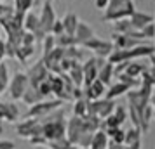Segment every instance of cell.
<instances>
[{
    "instance_id": "cb8c5ba5",
    "label": "cell",
    "mask_w": 155,
    "mask_h": 149,
    "mask_svg": "<svg viewBox=\"0 0 155 149\" xmlns=\"http://www.w3.org/2000/svg\"><path fill=\"white\" fill-rule=\"evenodd\" d=\"M23 29L25 31H31L35 33L38 29V14H35L33 11L25 12V19H23Z\"/></svg>"
},
{
    "instance_id": "f907efd6",
    "label": "cell",
    "mask_w": 155,
    "mask_h": 149,
    "mask_svg": "<svg viewBox=\"0 0 155 149\" xmlns=\"http://www.w3.org/2000/svg\"><path fill=\"white\" fill-rule=\"evenodd\" d=\"M4 7H5V5H4V4H0V17H2V14H4Z\"/></svg>"
},
{
    "instance_id": "c3c4849f",
    "label": "cell",
    "mask_w": 155,
    "mask_h": 149,
    "mask_svg": "<svg viewBox=\"0 0 155 149\" xmlns=\"http://www.w3.org/2000/svg\"><path fill=\"white\" fill-rule=\"evenodd\" d=\"M126 149H141V142H134V144H129V146H126Z\"/></svg>"
},
{
    "instance_id": "f546056e",
    "label": "cell",
    "mask_w": 155,
    "mask_h": 149,
    "mask_svg": "<svg viewBox=\"0 0 155 149\" xmlns=\"http://www.w3.org/2000/svg\"><path fill=\"white\" fill-rule=\"evenodd\" d=\"M141 137H143V132L138 127L127 128L126 139H124V146H129V144H134V142H141Z\"/></svg>"
},
{
    "instance_id": "681fc988",
    "label": "cell",
    "mask_w": 155,
    "mask_h": 149,
    "mask_svg": "<svg viewBox=\"0 0 155 149\" xmlns=\"http://www.w3.org/2000/svg\"><path fill=\"white\" fill-rule=\"evenodd\" d=\"M150 104H152V109H153V120H155V94H152V97H150Z\"/></svg>"
},
{
    "instance_id": "4316f807",
    "label": "cell",
    "mask_w": 155,
    "mask_h": 149,
    "mask_svg": "<svg viewBox=\"0 0 155 149\" xmlns=\"http://www.w3.org/2000/svg\"><path fill=\"white\" fill-rule=\"evenodd\" d=\"M33 54H35V45H19L16 50V59H19L23 64H26Z\"/></svg>"
},
{
    "instance_id": "d6986e66",
    "label": "cell",
    "mask_w": 155,
    "mask_h": 149,
    "mask_svg": "<svg viewBox=\"0 0 155 149\" xmlns=\"http://www.w3.org/2000/svg\"><path fill=\"white\" fill-rule=\"evenodd\" d=\"M108 144H110V139H108V135L103 128H99L96 130L94 134H92V139H91V144H89V147L91 149H106L108 147Z\"/></svg>"
},
{
    "instance_id": "3957f363",
    "label": "cell",
    "mask_w": 155,
    "mask_h": 149,
    "mask_svg": "<svg viewBox=\"0 0 155 149\" xmlns=\"http://www.w3.org/2000/svg\"><path fill=\"white\" fill-rule=\"evenodd\" d=\"M56 19L58 17H56V11L52 7V2L51 0H44L42 11H40V16H38V29L33 33L37 38V42H42L44 36L49 35Z\"/></svg>"
},
{
    "instance_id": "5bb4252c",
    "label": "cell",
    "mask_w": 155,
    "mask_h": 149,
    "mask_svg": "<svg viewBox=\"0 0 155 149\" xmlns=\"http://www.w3.org/2000/svg\"><path fill=\"white\" fill-rule=\"evenodd\" d=\"M112 43L115 49H133L140 43H145V40H140L133 36L131 33H126V35H120V33H113L112 35Z\"/></svg>"
},
{
    "instance_id": "ee69618b",
    "label": "cell",
    "mask_w": 155,
    "mask_h": 149,
    "mask_svg": "<svg viewBox=\"0 0 155 149\" xmlns=\"http://www.w3.org/2000/svg\"><path fill=\"white\" fill-rule=\"evenodd\" d=\"M14 142L7 141V139H0V149H14Z\"/></svg>"
},
{
    "instance_id": "4dcf8cb0",
    "label": "cell",
    "mask_w": 155,
    "mask_h": 149,
    "mask_svg": "<svg viewBox=\"0 0 155 149\" xmlns=\"http://www.w3.org/2000/svg\"><path fill=\"white\" fill-rule=\"evenodd\" d=\"M134 31L133 24L129 21V17L126 19H119V21H113V33H120V35H126V33H131Z\"/></svg>"
},
{
    "instance_id": "484cf974",
    "label": "cell",
    "mask_w": 155,
    "mask_h": 149,
    "mask_svg": "<svg viewBox=\"0 0 155 149\" xmlns=\"http://www.w3.org/2000/svg\"><path fill=\"white\" fill-rule=\"evenodd\" d=\"M106 135L110 142H115V144H124V139H126V130L122 127H115V128H105Z\"/></svg>"
},
{
    "instance_id": "e0dca14e",
    "label": "cell",
    "mask_w": 155,
    "mask_h": 149,
    "mask_svg": "<svg viewBox=\"0 0 155 149\" xmlns=\"http://www.w3.org/2000/svg\"><path fill=\"white\" fill-rule=\"evenodd\" d=\"M73 36H75V42H77V45H82L84 42H87L89 38H92V36H96V33H94V29L87 24V23L84 21H78L77 24V29H75V33H73Z\"/></svg>"
},
{
    "instance_id": "f1b7e54d",
    "label": "cell",
    "mask_w": 155,
    "mask_h": 149,
    "mask_svg": "<svg viewBox=\"0 0 155 149\" xmlns=\"http://www.w3.org/2000/svg\"><path fill=\"white\" fill-rule=\"evenodd\" d=\"M45 146L51 147V149H77L75 144H71V142L66 139V135H64V137H59V139H54V141H47Z\"/></svg>"
},
{
    "instance_id": "ac0fdd59",
    "label": "cell",
    "mask_w": 155,
    "mask_h": 149,
    "mask_svg": "<svg viewBox=\"0 0 155 149\" xmlns=\"http://www.w3.org/2000/svg\"><path fill=\"white\" fill-rule=\"evenodd\" d=\"M131 90V87L126 85V83H122V82H115V83H110V85L106 87V94L105 97L106 99H117V97H120V95H126L127 92Z\"/></svg>"
},
{
    "instance_id": "83f0119b",
    "label": "cell",
    "mask_w": 155,
    "mask_h": 149,
    "mask_svg": "<svg viewBox=\"0 0 155 149\" xmlns=\"http://www.w3.org/2000/svg\"><path fill=\"white\" fill-rule=\"evenodd\" d=\"M9 82H11V73H9V66L4 61L0 63V95L7 92Z\"/></svg>"
},
{
    "instance_id": "8992f818",
    "label": "cell",
    "mask_w": 155,
    "mask_h": 149,
    "mask_svg": "<svg viewBox=\"0 0 155 149\" xmlns=\"http://www.w3.org/2000/svg\"><path fill=\"white\" fill-rule=\"evenodd\" d=\"M16 134L26 141L35 135H42V123L37 118H25L23 121H16Z\"/></svg>"
},
{
    "instance_id": "7dc6e473",
    "label": "cell",
    "mask_w": 155,
    "mask_h": 149,
    "mask_svg": "<svg viewBox=\"0 0 155 149\" xmlns=\"http://www.w3.org/2000/svg\"><path fill=\"white\" fill-rule=\"evenodd\" d=\"M106 149H126V146H124V144H115V142H110Z\"/></svg>"
},
{
    "instance_id": "5b68a950",
    "label": "cell",
    "mask_w": 155,
    "mask_h": 149,
    "mask_svg": "<svg viewBox=\"0 0 155 149\" xmlns=\"http://www.w3.org/2000/svg\"><path fill=\"white\" fill-rule=\"evenodd\" d=\"M30 82H28V76L26 73L23 71H16L14 75L11 76V82H9V87H7V92H9V97L12 101H21L23 94L26 92Z\"/></svg>"
},
{
    "instance_id": "52a82bcc",
    "label": "cell",
    "mask_w": 155,
    "mask_h": 149,
    "mask_svg": "<svg viewBox=\"0 0 155 149\" xmlns=\"http://www.w3.org/2000/svg\"><path fill=\"white\" fill-rule=\"evenodd\" d=\"M115 106H117L115 101L113 99H106V97L89 101V104H87V114H96V116H99L101 120H105L108 114L113 113Z\"/></svg>"
},
{
    "instance_id": "f35d334b",
    "label": "cell",
    "mask_w": 155,
    "mask_h": 149,
    "mask_svg": "<svg viewBox=\"0 0 155 149\" xmlns=\"http://www.w3.org/2000/svg\"><path fill=\"white\" fill-rule=\"evenodd\" d=\"M14 4H16V11L28 12V9H31V5H33V0H14Z\"/></svg>"
},
{
    "instance_id": "2e32d148",
    "label": "cell",
    "mask_w": 155,
    "mask_h": 149,
    "mask_svg": "<svg viewBox=\"0 0 155 149\" xmlns=\"http://www.w3.org/2000/svg\"><path fill=\"white\" fill-rule=\"evenodd\" d=\"M129 21H131V24H133L134 31H140V29L145 28L147 24L153 23V16L147 14V12H141V11H134L133 14H131V17H129Z\"/></svg>"
},
{
    "instance_id": "9a60e30c",
    "label": "cell",
    "mask_w": 155,
    "mask_h": 149,
    "mask_svg": "<svg viewBox=\"0 0 155 149\" xmlns=\"http://www.w3.org/2000/svg\"><path fill=\"white\" fill-rule=\"evenodd\" d=\"M84 87V97L87 101H94V99H101L105 97L106 94V85L101 80H92L89 85H82Z\"/></svg>"
},
{
    "instance_id": "ab89813d",
    "label": "cell",
    "mask_w": 155,
    "mask_h": 149,
    "mask_svg": "<svg viewBox=\"0 0 155 149\" xmlns=\"http://www.w3.org/2000/svg\"><path fill=\"white\" fill-rule=\"evenodd\" d=\"M37 90L40 92V95H42L44 99H45V97H49L51 94H52V92H51V83H49V80H44L42 83H38Z\"/></svg>"
},
{
    "instance_id": "44dd1931",
    "label": "cell",
    "mask_w": 155,
    "mask_h": 149,
    "mask_svg": "<svg viewBox=\"0 0 155 149\" xmlns=\"http://www.w3.org/2000/svg\"><path fill=\"white\" fill-rule=\"evenodd\" d=\"M112 78H115V66H113L112 63L105 61L103 66H101L99 71H98V80H101V82L108 87L110 83H112Z\"/></svg>"
},
{
    "instance_id": "f5cc1de1",
    "label": "cell",
    "mask_w": 155,
    "mask_h": 149,
    "mask_svg": "<svg viewBox=\"0 0 155 149\" xmlns=\"http://www.w3.org/2000/svg\"><path fill=\"white\" fill-rule=\"evenodd\" d=\"M47 149H51V147H47Z\"/></svg>"
},
{
    "instance_id": "db71d44e",
    "label": "cell",
    "mask_w": 155,
    "mask_h": 149,
    "mask_svg": "<svg viewBox=\"0 0 155 149\" xmlns=\"http://www.w3.org/2000/svg\"><path fill=\"white\" fill-rule=\"evenodd\" d=\"M153 94H155V90H153Z\"/></svg>"
},
{
    "instance_id": "7bdbcfd3",
    "label": "cell",
    "mask_w": 155,
    "mask_h": 149,
    "mask_svg": "<svg viewBox=\"0 0 155 149\" xmlns=\"http://www.w3.org/2000/svg\"><path fill=\"white\" fill-rule=\"evenodd\" d=\"M28 142L31 144V146H45V144H47V141H45L44 135H35V137L28 139Z\"/></svg>"
},
{
    "instance_id": "9c48e42d",
    "label": "cell",
    "mask_w": 155,
    "mask_h": 149,
    "mask_svg": "<svg viewBox=\"0 0 155 149\" xmlns=\"http://www.w3.org/2000/svg\"><path fill=\"white\" fill-rule=\"evenodd\" d=\"M21 116V111H19V106L16 104V101H11V102H4L0 101V134L4 132V121H9V123H16Z\"/></svg>"
},
{
    "instance_id": "816d5d0a",
    "label": "cell",
    "mask_w": 155,
    "mask_h": 149,
    "mask_svg": "<svg viewBox=\"0 0 155 149\" xmlns=\"http://www.w3.org/2000/svg\"><path fill=\"white\" fill-rule=\"evenodd\" d=\"M77 149H91V147H77Z\"/></svg>"
},
{
    "instance_id": "836d02e7",
    "label": "cell",
    "mask_w": 155,
    "mask_h": 149,
    "mask_svg": "<svg viewBox=\"0 0 155 149\" xmlns=\"http://www.w3.org/2000/svg\"><path fill=\"white\" fill-rule=\"evenodd\" d=\"M56 45H58V47L66 49V47H71V45H77V42H75V36H73V35L63 33V35L56 36Z\"/></svg>"
},
{
    "instance_id": "60d3db41",
    "label": "cell",
    "mask_w": 155,
    "mask_h": 149,
    "mask_svg": "<svg viewBox=\"0 0 155 149\" xmlns=\"http://www.w3.org/2000/svg\"><path fill=\"white\" fill-rule=\"evenodd\" d=\"M37 38L31 31H23V38H21V45H35Z\"/></svg>"
},
{
    "instance_id": "603a6c76",
    "label": "cell",
    "mask_w": 155,
    "mask_h": 149,
    "mask_svg": "<svg viewBox=\"0 0 155 149\" xmlns=\"http://www.w3.org/2000/svg\"><path fill=\"white\" fill-rule=\"evenodd\" d=\"M68 76H70L71 82L75 83V87L84 85V70H82V63H73V66L68 70Z\"/></svg>"
},
{
    "instance_id": "277c9868",
    "label": "cell",
    "mask_w": 155,
    "mask_h": 149,
    "mask_svg": "<svg viewBox=\"0 0 155 149\" xmlns=\"http://www.w3.org/2000/svg\"><path fill=\"white\" fill-rule=\"evenodd\" d=\"M64 102L59 99H44L40 102H37L33 106H30V109L25 113V118H37V120H42L44 116H47L49 113L56 111L63 106Z\"/></svg>"
},
{
    "instance_id": "8d00e7d4",
    "label": "cell",
    "mask_w": 155,
    "mask_h": 149,
    "mask_svg": "<svg viewBox=\"0 0 155 149\" xmlns=\"http://www.w3.org/2000/svg\"><path fill=\"white\" fill-rule=\"evenodd\" d=\"M150 66H148L147 68V71H145V73H143V75H141V76H145V78H148L150 80V82H152V85L155 87V54H152V56H150Z\"/></svg>"
},
{
    "instance_id": "d6a6232c",
    "label": "cell",
    "mask_w": 155,
    "mask_h": 149,
    "mask_svg": "<svg viewBox=\"0 0 155 149\" xmlns=\"http://www.w3.org/2000/svg\"><path fill=\"white\" fill-rule=\"evenodd\" d=\"M87 104H89V101L82 97V99H75L73 102V116H78V118H82L87 114Z\"/></svg>"
},
{
    "instance_id": "4fadbf2b",
    "label": "cell",
    "mask_w": 155,
    "mask_h": 149,
    "mask_svg": "<svg viewBox=\"0 0 155 149\" xmlns=\"http://www.w3.org/2000/svg\"><path fill=\"white\" fill-rule=\"evenodd\" d=\"M47 80H49V83H51V92L56 95V99L63 101V102L71 99L70 94L66 92V88H64V82H63V78H61V75H52V73H51Z\"/></svg>"
},
{
    "instance_id": "f6af8a7d",
    "label": "cell",
    "mask_w": 155,
    "mask_h": 149,
    "mask_svg": "<svg viewBox=\"0 0 155 149\" xmlns=\"http://www.w3.org/2000/svg\"><path fill=\"white\" fill-rule=\"evenodd\" d=\"M94 5H96V9H99V11H105L106 5H108V0H94Z\"/></svg>"
},
{
    "instance_id": "d4e9b609",
    "label": "cell",
    "mask_w": 155,
    "mask_h": 149,
    "mask_svg": "<svg viewBox=\"0 0 155 149\" xmlns=\"http://www.w3.org/2000/svg\"><path fill=\"white\" fill-rule=\"evenodd\" d=\"M21 101L25 102V104H28V106H33V104H37V102H40V101H44V97L40 95V92L37 90V87L28 85V88H26V92L23 94Z\"/></svg>"
},
{
    "instance_id": "7c38bea8",
    "label": "cell",
    "mask_w": 155,
    "mask_h": 149,
    "mask_svg": "<svg viewBox=\"0 0 155 149\" xmlns=\"http://www.w3.org/2000/svg\"><path fill=\"white\" fill-rule=\"evenodd\" d=\"M105 61L106 59H103V57L92 56L82 64V70H84V85H89L92 80L98 78V71H99V68L103 66Z\"/></svg>"
},
{
    "instance_id": "bcb514c9",
    "label": "cell",
    "mask_w": 155,
    "mask_h": 149,
    "mask_svg": "<svg viewBox=\"0 0 155 149\" xmlns=\"http://www.w3.org/2000/svg\"><path fill=\"white\" fill-rule=\"evenodd\" d=\"M5 57V42L4 40H0V63H2V59Z\"/></svg>"
},
{
    "instance_id": "ba28073f",
    "label": "cell",
    "mask_w": 155,
    "mask_h": 149,
    "mask_svg": "<svg viewBox=\"0 0 155 149\" xmlns=\"http://www.w3.org/2000/svg\"><path fill=\"white\" fill-rule=\"evenodd\" d=\"M82 47L87 50H91V52H94V56L103 57V59H106V57L112 54V50L115 49L110 40H103V38H98V36L89 38L87 42L82 43Z\"/></svg>"
},
{
    "instance_id": "30bf717a",
    "label": "cell",
    "mask_w": 155,
    "mask_h": 149,
    "mask_svg": "<svg viewBox=\"0 0 155 149\" xmlns=\"http://www.w3.org/2000/svg\"><path fill=\"white\" fill-rule=\"evenodd\" d=\"M51 75V71L47 70V66L44 64V61H37L35 64H31L26 71V76H28V82L31 87H38V83H42L44 80H47Z\"/></svg>"
},
{
    "instance_id": "b9f144b4",
    "label": "cell",
    "mask_w": 155,
    "mask_h": 149,
    "mask_svg": "<svg viewBox=\"0 0 155 149\" xmlns=\"http://www.w3.org/2000/svg\"><path fill=\"white\" fill-rule=\"evenodd\" d=\"M51 33H52L54 36H59V35H63V33H64V28H63V23H61V19H56V21H54Z\"/></svg>"
},
{
    "instance_id": "e575fe53",
    "label": "cell",
    "mask_w": 155,
    "mask_h": 149,
    "mask_svg": "<svg viewBox=\"0 0 155 149\" xmlns=\"http://www.w3.org/2000/svg\"><path fill=\"white\" fill-rule=\"evenodd\" d=\"M40 43H42V56H45L47 52H51L56 47V36L52 35V33H49V35L44 36V40Z\"/></svg>"
},
{
    "instance_id": "7402d4cb",
    "label": "cell",
    "mask_w": 155,
    "mask_h": 149,
    "mask_svg": "<svg viewBox=\"0 0 155 149\" xmlns=\"http://www.w3.org/2000/svg\"><path fill=\"white\" fill-rule=\"evenodd\" d=\"M78 16L73 12V11H68L66 14H64V17L61 19V23H63V28H64V33H68V35H73L75 33V29H77V24H78Z\"/></svg>"
},
{
    "instance_id": "8fae6325",
    "label": "cell",
    "mask_w": 155,
    "mask_h": 149,
    "mask_svg": "<svg viewBox=\"0 0 155 149\" xmlns=\"http://www.w3.org/2000/svg\"><path fill=\"white\" fill-rule=\"evenodd\" d=\"M129 118V113H127V107L126 106H115L112 114H108L105 120L101 121V128H115V127H122L124 123Z\"/></svg>"
},
{
    "instance_id": "7a4b0ae2",
    "label": "cell",
    "mask_w": 155,
    "mask_h": 149,
    "mask_svg": "<svg viewBox=\"0 0 155 149\" xmlns=\"http://www.w3.org/2000/svg\"><path fill=\"white\" fill-rule=\"evenodd\" d=\"M134 11H136V5H134L133 0H108V5H106L101 19L105 23H113L119 21V19L131 17Z\"/></svg>"
},
{
    "instance_id": "1f68e13d",
    "label": "cell",
    "mask_w": 155,
    "mask_h": 149,
    "mask_svg": "<svg viewBox=\"0 0 155 149\" xmlns=\"http://www.w3.org/2000/svg\"><path fill=\"white\" fill-rule=\"evenodd\" d=\"M64 57H68L75 63H82L84 59V50L80 49L78 45H71V47H66L64 49Z\"/></svg>"
},
{
    "instance_id": "74e56055",
    "label": "cell",
    "mask_w": 155,
    "mask_h": 149,
    "mask_svg": "<svg viewBox=\"0 0 155 149\" xmlns=\"http://www.w3.org/2000/svg\"><path fill=\"white\" fill-rule=\"evenodd\" d=\"M140 35L143 40H148V38H155V24L153 23H150V24H147L145 28L140 29Z\"/></svg>"
},
{
    "instance_id": "6da1fadb",
    "label": "cell",
    "mask_w": 155,
    "mask_h": 149,
    "mask_svg": "<svg viewBox=\"0 0 155 149\" xmlns=\"http://www.w3.org/2000/svg\"><path fill=\"white\" fill-rule=\"evenodd\" d=\"M40 123H42V135L45 137V141H54L66 135V120L61 107L44 116Z\"/></svg>"
},
{
    "instance_id": "ffe728a7",
    "label": "cell",
    "mask_w": 155,
    "mask_h": 149,
    "mask_svg": "<svg viewBox=\"0 0 155 149\" xmlns=\"http://www.w3.org/2000/svg\"><path fill=\"white\" fill-rule=\"evenodd\" d=\"M147 64H141L138 63L136 59H133V61H126V68H124V71L122 73H127L129 76H133V78H140L141 75L147 71Z\"/></svg>"
},
{
    "instance_id": "d590c367",
    "label": "cell",
    "mask_w": 155,
    "mask_h": 149,
    "mask_svg": "<svg viewBox=\"0 0 155 149\" xmlns=\"http://www.w3.org/2000/svg\"><path fill=\"white\" fill-rule=\"evenodd\" d=\"M115 76L119 78V82H122V83L129 85L131 88H134V87H140V83H141V80L133 78V76H129L127 73H119V75H115Z\"/></svg>"
}]
</instances>
